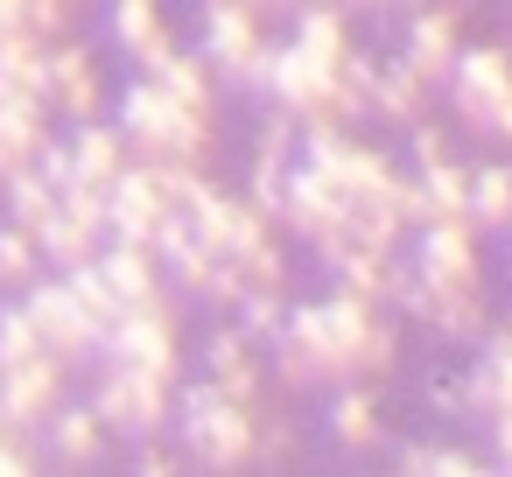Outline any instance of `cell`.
<instances>
[{
	"label": "cell",
	"instance_id": "obj_1",
	"mask_svg": "<svg viewBox=\"0 0 512 477\" xmlns=\"http://www.w3.org/2000/svg\"><path fill=\"white\" fill-rule=\"evenodd\" d=\"M372 316H379V302H365L358 288H330V295L288 302V323L267 344L281 393H316V386L358 379V344H365V323Z\"/></svg>",
	"mask_w": 512,
	"mask_h": 477
},
{
	"label": "cell",
	"instance_id": "obj_2",
	"mask_svg": "<svg viewBox=\"0 0 512 477\" xmlns=\"http://www.w3.org/2000/svg\"><path fill=\"white\" fill-rule=\"evenodd\" d=\"M113 127L127 134L134 162H190V169H211V155H218V120H204L183 99H169L148 71L127 78V92L113 99Z\"/></svg>",
	"mask_w": 512,
	"mask_h": 477
},
{
	"label": "cell",
	"instance_id": "obj_3",
	"mask_svg": "<svg viewBox=\"0 0 512 477\" xmlns=\"http://www.w3.org/2000/svg\"><path fill=\"white\" fill-rule=\"evenodd\" d=\"M169 435L183 449V463L197 470H253V407L232 400L225 386L211 379H176V414H169Z\"/></svg>",
	"mask_w": 512,
	"mask_h": 477
},
{
	"label": "cell",
	"instance_id": "obj_4",
	"mask_svg": "<svg viewBox=\"0 0 512 477\" xmlns=\"http://www.w3.org/2000/svg\"><path fill=\"white\" fill-rule=\"evenodd\" d=\"M442 99L470 134L512 148V50L505 43H463L442 78Z\"/></svg>",
	"mask_w": 512,
	"mask_h": 477
},
{
	"label": "cell",
	"instance_id": "obj_5",
	"mask_svg": "<svg viewBox=\"0 0 512 477\" xmlns=\"http://www.w3.org/2000/svg\"><path fill=\"white\" fill-rule=\"evenodd\" d=\"M267 106L295 113L302 127H358L372 120V106L344 85V71L302 57L295 43H274V71H267Z\"/></svg>",
	"mask_w": 512,
	"mask_h": 477
},
{
	"label": "cell",
	"instance_id": "obj_6",
	"mask_svg": "<svg viewBox=\"0 0 512 477\" xmlns=\"http://www.w3.org/2000/svg\"><path fill=\"white\" fill-rule=\"evenodd\" d=\"M92 414L106 421L113 442H141V435H169V414H176V386L155 379V372H134L120 358H99V379H92Z\"/></svg>",
	"mask_w": 512,
	"mask_h": 477
},
{
	"label": "cell",
	"instance_id": "obj_7",
	"mask_svg": "<svg viewBox=\"0 0 512 477\" xmlns=\"http://www.w3.org/2000/svg\"><path fill=\"white\" fill-rule=\"evenodd\" d=\"M99 358H120L134 372H155V379H183V295L169 302H148V309H120V323L99 337Z\"/></svg>",
	"mask_w": 512,
	"mask_h": 477
},
{
	"label": "cell",
	"instance_id": "obj_8",
	"mask_svg": "<svg viewBox=\"0 0 512 477\" xmlns=\"http://www.w3.org/2000/svg\"><path fill=\"white\" fill-rule=\"evenodd\" d=\"M288 239H302L316 260L330 253V246H344L351 239V197L323 176V169H309V162H295L288 169V190H281V218H274Z\"/></svg>",
	"mask_w": 512,
	"mask_h": 477
},
{
	"label": "cell",
	"instance_id": "obj_9",
	"mask_svg": "<svg viewBox=\"0 0 512 477\" xmlns=\"http://www.w3.org/2000/svg\"><path fill=\"white\" fill-rule=\"evenodd\" d=\"M22 309H29V323H36V337L78 372V365H92L99 358V330L85 323V309L71 302V288H64V274H36L29 288H22Z\"/></svg>",
	"mask_w": 512,
	"mask_h": 477
},
{
	"label": "cell",
	"instance_id": "obj_10",
	"mask_svg": "<svg viewBox=\"0 0 512 477\" xmlns=\"http://www.w3.org/2000/svg\"><path fill=\"white\" fill-rule=\"evenodd\" d=\"M407 15V29H400V64L428 85V92H442V78H449V64H456V50H463V8L456 0H421V8H400Z\"/></svg>",
	"mask_w": 512,
	"mask_h": 477
},
{
	"label": "cell",
	"instance_id": "obj_11",
	"mask_svg": "<svg viewBox=\"0 0 512 477\" xmlns=\"http://www.w3.org/2000/svg\"><path fill=\"white\" fill-rule=\"evenodd\" d=\"M169 197H162V183H155V169L148 162H127L113 183H106V239H120V246H155V232L169 225Z\"/></svg>",
	"mask_w": 512,
	"mask_h": 477
},
{
	"label": "cell",
	"instance_id": "obj_12",
	"mask_svg": "<svg viewBox=\"0 0 512 477\" xmlns=\"http://www.w3.org/2000/svg\"><path fill=\"white\" fill-rule=\"evenodd\" d=\"M267 43V29H260V8L253 0H204V36H197V57L225 78V85H239V71L253 64V50Z\"/></svg>",
	"mask_w": 512,
	"mask_h": 477
},
{
	"label": "cell",
	"instance_id": "obj_13",
	"mask_svg": "<svg viewBox=\"0 0 512 477\" xmlns=\"http://www.w3.org/2000/svg\"><path fill=\"white\" fill-rule=\"evenodd\" d=\"M57 400H71V365H64L57 351L0 372V421H8V428H29V435H36Z\"/></svg>",
	"mask_w": 512,
	"mask_h": 477
},
{
	"label": "cell",
	"instance_id": "obj_14",
	"mask_svg": "<svg viewBox=\"0 0 512 477\" xmlns=\"http://www.w3.org/2000/svg\"><path fill=\"white\" fill-rule=\"evenodd\" d=\"M106 113V78H99V57L85 43H50V120H99Z\"/></svg>",
	"mask_w": 512,
	"mask_h": 477
},
{
	"label": "cell",
	"instance_id": "obj_15",
	"mask_svg": "<svg viewBox=\"0 0 512 477\" xmlns=\"http://www.w3.org/2000/svg\"><path fill=\"white\" fill-rule=\"evenodd\" d=\"M43 435V456L50 463H64V470H92V463H106V421L92 414V400H57L50 407V421L36 428Z\"/></svg>",
	"mask_w": 512,
	"mask_h": 477
},
{
	"label": "cell",
	"instance_id": "obj_16",
	"mask_svg": "<svg viewBox=\"0 0 512 477\" xmlns=\"http://www.w3.org/2000/svg\"><path fill=\"white\" fill-rule=\"evenodd\" d=\"M204 379L211 386H225L232 400H260V386H267V372H260V344H246V330L225 316L211 337H204Z\"/></svg>",
	"mask_w": 512,
	"mask_h": 477
},
{
	"label": "cell",
	"instance_id": "obj_17",
	"mask_svg": "<svg viewBox=\"0 0 512 477\" xmlns=\"http://www.w3.org/2000/svg\"><path fill=\"white\" fill-rule=\"evenodd\" d=\"M99 274L113 281L120 309H148V302H169V295H176L169 274H162V260H155V246H120V239H106V246H99Z\"/></svg>",
	"mask_w": 512,
	"mask_h": 477
},
{
	"label": "cell",
	"instance_id": "obj_18",
	"mask_svg": "<svg viewBox=\"0 0 512 477\" xmlns=\"http://www.w3.org/2000/svg\"><path fill=\"white\" fill-rule=\"evenodd\" d=\"M295 50L302 57H316V64H330V71H344V57L358 50V29H351V8H337V0H295Z\"/></svg>",
	"mask_w": 512,
	"mask_h": 477
},
{
	"label": "cell",
	"instance_id": "obj_19",
	"mask_svg": "<svg viewBox=\"0 0 512 477\" xmlns=\"http://www.w3.org/2000/svg\"><path fill=\"white\" fill-rule=\"evenodd\" d=\"M330 442H337L344 456H372V449L386 442V414H379V393H372L365 379L330 386Z\"/></svg>",
	"mask_w": 512,
	"mask_h": 477
},
{
	"label": "cell",
	"instance_id": "obj_20",
	"mask_svg": "<svg viewBox=\"0 0 512 477\" xmlns=\"http://www.w3.org/2000/svg\"><path fill=\"white\" fill-rule=\"evenodd\" d=\"M106 29H113V43H120V57H127L134 71H148L162 50H176L162 0H106Z\"/></svg>",
	"mask_w": 512,
	"mask_h": 477
},
{
	"label": "cell",
	"instance_id": "obj_21",
	"mask_svg": "<svg viewBox=\"0 0 512 477\" xmlns=\"http://www.w3.org/2000/svg\"><path fill=\"white\" fill-rule=\"evenodd\" d=\"M64 148H71V176H78V183H92V190H106V183H113V176H120L127 162H134L127 134H120V127H113L106 113H99V120H78Z\"/></svg>",
	"mask_w": 512,
	"mask_h": 477
},
{
	"label": "cell",
	"instance_id": "obj_22",
	"mask_svg": "<svg viewBox=\"0 0 512 477\" xmlns=\"http://www.w3.org/2000/svg\"><path fill=\"white\" fill-rule=\"evenodd\" d=\"M428 99H435V92H428V85H421L400 57H379V64H372V85H365L372 120H386V127H400V134H407V127L428 113Z\"/></svg>",
	"mask_w": 512,
	"mask_h": 477
},
{
	"label": "cell",
	"instance_id": "obj_23",
	"mask_svg": "<svg viewBox=\"0 0 512 477\" xmlns=\"http://www.w3.org/2000/svg\"><path fill=\"white\" fill-rule=\"evenodd\" d=\"M0 99L50 106V43L43 36H0Z\"/></svg>",
	"mask_w": 512,
	"mask_h": 477
},
{
	"label": "cell",
	"instance_id": "obj_24",
	"mask_svg": "<svg viewBox=\"0 0 512 477\" xmlns=\"http://www.w3.org/2000/svg\"><path fill=\"white\" fill-rule=\"evenodd\" d=\"M148 78L169 92V99H183L190 113H204V120H218V71L197 57V50H162L155 64H148Z\"/></svg>",
	"mask_w": 512,
	"mask_h": 477
},
{
	"label": "cell",
	"instance_id": "obj_25",
	"mask_svg": "<svg viewBox=\"0 0 512 477\" xmlns=\"http://www.w3.org/2000/svg\"><path fill=\"white\" fill-rule=\"evenodd\" d=\"M463 218L477 225V239H498V232H512V162H477V169H470Z\"/></svg>",
	"mask_w": 512,
	"mask_h": 477
},
{
	"label": "cell",
	"instance_id": "obj_26",
	"mask_svg": "<svg viewBox=\"0 0 512 477\" xmlns=\"http://www.w3.org/2000/svg\"><path fill=\"white\" fill-rule=\"evenodd\" d=\"M43 141H50V106H29V99H0V183H8L15 169H29Z\"/></svg>",
	"mask_w": 512,
	"mask_h": 477
},
{
	"label": "cell",
	"instance_id": "obj_27",
	"mask_svg": "<svg viewBox=\"0 0 512 477\" xmlns=\"http://www.w3.org/2000/svg\"><path fill=\"white\" fill-rule=\"evenodd\" d=\"M99 246H106V232H99V225H78L71 211H50V218L36 225V253H43L50 274H64V267H78V260H99Z\"/></svg>",
	"mask_w": 512,
	"mask_h": 477
},
{
	"label": "cell",
	"instance_id": "obj_28",
	"mask_svg": "<svg viewBox=\"0 0 512 477\" xmlns=\"http://www.w3.org/2000/svg\"><path fill=\"white\" fill-rule=\"evenodd\" d=\"M302 456V421L295 407H260L253 400V470H288Z\"/></svg>",
	"mask_w": 512,
	"mask_h": 477
},
{
	"label": "cell",
	"instance_id": "obj_29",
	"mask_svg": "<svg viewBox=\"0 0 512 477\" xmlns=\"http://www.w3.org/2000/svg\"><path fill=\"white\" fill-rule=\"evenodd\" d=\"M393 470H407V477H477L491 463L477 449H463V442H400L393 449Z\"/></svg>",
	"mask_w": 512,
	"mask_h": 477
},
{
	"label": "cell",
	"instance_id": "obj_30",
	"mask_svg": "<svg viewBox=\"0 0 512 477\" xmlns=\"http://www.w3.org/2000/svg\"><path fill=\"white\" fill-rule=\"evenodd\" d=\"M64 288H71V302L85 309V323H92L99 337L120 323V295H113V281L99 274V260H78V267H64Z\"/></svg>",
	"mask_w": 512,
	"mask_h": 477
},
{
	"label": "cell",
	"instance_id": "obj_31",
	"mask_svg": "<svg viewBox=\"0 0 512 477\" xmlns=\"http://www.w3.org/2000/svg\"><path fill=\"white\" fill-rule=\"evenodd\" d=\"M414 183H421V197H428V218H463V197H470V162L442 155V162L414 169Z\"/></svg>",
	"mask_w": 512,
	"mask_h": 477
},
{
	"label": "cell",
	"instance_id": "obj_32",
	"mask_svg": "<svg viewBox=\"0 0 512 477\" xmlns=\"http://www.w3.org/2000/svg\"><path fill=\"white\" fill-rule=\"evenodd\" d=\"M232 323L246 330V344H274L281 337V323H288V288H246L239 302H232Z\"/></svg>",
	"mask_w": 512,
	"mask_h": 477
},
{
	"label": "cell",
	"instance_id": "obj_33",
	"mask_svg": "<svg viewBox=\"0 0 512 477\" xmlns=\"http://www.w3.org/2000/svg\"><path fill=\"white\" fill-rule=\"evenodd\" d=\"M0 204H8V218H15L22 232H36V225H43V218L57 211V190H50V183H43L36 169H15L8 183H0Z\"/></svg>",
	"mask_w": 512,
	"mask_h": 477
},
{
	"label": "cell",
	"instance_id": "obj_34",
	"mask_svg": "<svg viewBox=\"0 0 512 477\" xmlns=\"http://www.w3.org/2000/svg\"><path fill=\"white\" fill-rule=\"evenodd\" d=\"M393 372H400V323L379 309V316L365 323V344H358V379L379 386V379H393Z\"/></svg>",
	"mask_w": 512,
	"mask_h": 477
},
{
	"label": "cell",
	"instance_id": "obj_35",
	"mask_svg": "<svg viewBox=\"0 0 512 477\" xmlns=\"http://www.w3.org/2000/svg\"><path fill=\"white\" fill-rule=\"evenodd\" d=\"M36 274H43L36 232H22V225L8 218V225H0V288H8V295H22V288H29Z\"/></svg>",
	"mask_w": 512,
	"mask_h": 477
},
{
	"label": "cell",
	"instance_id": "obj_36",
	"mask_svg": "<svg viewBox=\"0 0 512 477\" xmlns=\"http://www.w3.org/2000/svg\"><path fill=\"white\" fill-rule=\"evenodd\" d=\"M50 344L36 337V323H29V309L22 302H8V309H0V372H8V365H29V358H43Z\"/></svg>",
	"mask_w": 512,
	"mask_h": 477
},
{
	"label": "cell",
	"instance_id": "obj_37",
	"mask_svg": "<svg viewBox=\"0 0 512 477\" xmlns=\"http://www.w3.org/2000/svg\"><path fill=\"white\" fill-rule=\"evenodd\" d=\"M421 400H428V414H442V421H470V407H463V372H435V379L421 386Z\"/></svg>",
	"mask_w": 512,
	"mask_h": 477
},
{
	"label": "cell",
	"instance_id": "obj_38",
	"mask_svg": "<svg viewBox=\"0 0 512 477\" xmlns=\"http://www.w3.org/2000/svg\"><path fill=\"white\" fill-rule=\"evenodd\" d=\"M134 449V470L141 477H169V470H183V449L169 442V435H141V442H127Z\"/></svg>",
	"mask_w": 512,
	"mask_h": 477
},
{
	"label": "cell",
	"instance_id": "obj_39",
	"mask_svg": "<svg viewBox=\"0 0 512 477\" xmlns=\"http://www.w3.org/2000/svg\"><path fill=\"white\" fill-rule=\"evenodd\" d=\"M407 148H414V169H428V162H442V155H456V148H449V127H435L428 113H421V120L407 127Z\"/></svg>",
	"mask_w": 512,
	"mask_h": 477
},
{
	"label": "cell",
	"instance_id": "obj_40",
	"mask_svg": "<svg viewBox=\"0 0 512 477\" xmlns=\"http://www.w3.org/2000/svg\"><path fill=\"white\" fill-rule=\"evenodd\" d=\"M484 449H491V463H498V470H512V407L484 421Z\"/></svg>",
	"mask_w": 512,
	"mask_h": 477
},
{
	"label": "cell",
	"instance_id": "obj_41",
	"mask_svg": "<svg viewBox=\"0 0 512 477\" xmlns=\"http://www.w3.org/2000/svg\"><path fill=\"white\" fill-rule=\"evenodd\" d=\"M29 29V0H0V36H22Z\"/></svg>",
	"mask_w": 512,
	"mask_h": 477
},
{
	"label": "cell",
	"instance_id": "obj_42",
	"mask_svg": "<svg viewBox=\"0 0 512 477\" xmlns=\"http://www.w3.org/2000/svg\"><path fill=\"white\" fill-rule=\"evenodd\" d=\"M337 8H351V15H358V8H365V15H379V8H393V0H337Z\"/></svg>",
	"mask_w": 512,
	"mask_h": 477
},
{
	"label": "cell",
	"instance_id": "obj_43",
	"mask_svg": "<svg viewBox=\"0 0 512 477\" xmlns=\"http://www.w3.org/2000/svg\"><path fill=\"white\" fill-rule=\"evenodd\" d=\"M253 8H260V15H267V8H295V0H253Z\"/></svg>",
	"mask_w": 512,
	"mask_h": 477
},
{
	"label": "cell",
	"instance_id": "obj_44",
	"mask_svg": "<svg viewBox=\"0 0 512 477\" xmlns=\"http://www.w3.org/2000/svg\"><path fill=\"white\" fill-rule=\"evenodd\" d=\"M393 8H421V0H393Z\"/></svg>",
	"mask_w": 512,
	"mask_h": 477
},
{
	"label": "cell",
	"instance_id": "obj_45",
	"mask_svg": "<svg viewBox=\"0 0 512 477\" xmlns=\"http://www.w3.org/2000/svg\"><path fill=\"white\" fill-rule=\"evenodd\" d=\"M456 8H470V0H456Z\"/></svg>",
	"mask_w": 512,
	"mask_h": 477
}]
</instances>
